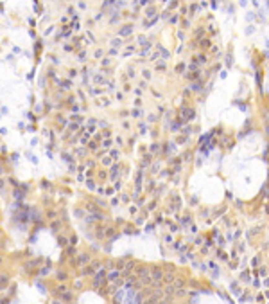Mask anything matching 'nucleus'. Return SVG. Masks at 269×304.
<instances>
[{"mask_svg": "<svg viewBox=\"0 0 269 304\" xmlns=\"http://www.w3.org/2000/svg\"><path fill=\"white\" fill-rule=\"evenodd\" d=\"M161 277H163V272H161L160 268H154V270H152V279H154V286H160Z\"/></svg>", "mask_w": 269, "mask_h": 304, "instance_id": "f257e3e1", "label": "nucleus"}, {"mask_svg": "<svg viewBox=\"0 0 269 304\" xmlns=\"http://www.w3.org/2000/svg\"><path fill=\"white\" fill-rule=\"evenodd\" d=\"M104 275H106V274H104V272H101V274H99V275L95 277V281H93V286H95V288H99V286H101V284H102V279H104Z\"/></svg>", "mask_w": 269, "mask_h": 304, "instance_id": "f03ea898", "label": "nucleus"}, {"mask_svg": "<svg viewBox=\"0 0 269 304\" xmlns=\"http://www.w3.org/2000/svg\"><path fill=\"white\" fill-rule=\"evenodd\" d=\"M6 283H7V277H6V275H4V277L0 279V284H2V286H4V284H6Z\"/></svg>", "mask_w": 269, "mask_h": 304, "instance_id": "0eeeda50", "label": "nucleus"}, {"mask_svg": "<svg viewBox=\"0 0 269 304\" xmlns=\"http://www.w3.org/2000/svg\"><path fill=\"white\" fill-rule=\"evenodd\" d=\"M165 281H167V283H172V281H174V275H172V274H169L167 277H165Z\"/></svg>", "mask_w": 269, "mask_h": 304, "instance_id": "7ed1b4c3", "label": "nucleus"}, {"mask_svg": "<svg viewBox=\"0 0 269 304\" xmlns=\"http://www.w3.org/2000/svg\"><path fill=\"white\" fill-rule=\"evenodd\" d=\"M176 286H178V288L183 286V281H181V279H176Z\"/></svg>", "mask_w": 269, "mask_h": 304, "instance_id": "39448f33", "label": "nucleus"}, {"mask_svg": "<svg viewBox=\"0 0 269 304\" xmlns=\"http://www.w3.org/2000/svg\"><path fill=\"white\" fill-rule=\"evenodd\" d=\"M117 277H118V272H113V274L109 275V279H111V281H115V279H117Z\"/></svg>", "mask_w": 269, "mask_h": 304, "instance_id": "20e7f679", "label": "nucleus"}, {"mask_svg": "<svg viewBox=\"0 0 269 304\" xmlns=\"http://www.w3.org/2000/svg\"><path fill=\"white\" fill-rule=\"evenodd\" d=\"M58 279H67V274H63V272H59V274H58Z\"/></svg>", "mask_w": 269, "mask_h": 304, "instance_id": "423d86ee", "label": "nucleus"}]
</instances>
